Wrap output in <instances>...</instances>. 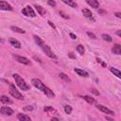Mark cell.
<instances>
[{
    "instance_id": "cell-24",
    "label": "cell",
    "mask_w": 121,
    "mask_h": 121,
    "mask_svg": "<svg viewBox=\"0 0 121 121\" xmlns=\"http://www.w3.org/2000/svg\"><path fill=\"white\" fill-rule=\"evenodd\" d=\"M60 78H61V79H63L64 81H66V82H71V79H70V78L66 75V74H64V73H60Z\"/></svg>"
},
{
    "instance_id": "cell-7",
    "label": "cell",
    "mask_w": 121,
    "mask_h": 121,
    "mask_svg": "<svg viewBox=\"0 0 121 121\" xmlns=\"http://www.w3.org/2000/svg\"><path fill=\"white\" fill-rule=\"evenodd\" d=\"M96 108H97L98 110H100V111H101L102 112L106 113V114H110V115H114V112H112V110L108 109L107 107H105V106H103V105H96Z\"/></svg>"
},
{
    "instance_id": "cell-2",
    "label": "cell",
    "mask_w": 121,
    "mask_h": 121,
    "mask_svg": "<svg viewBox=\"0 0 121 121\" xmlns=\"http://www.w3.org/2000/svg\"><path fill=\"white\" fill-rule=\"evenodd\" d=\"M41 47H42L43 51L45 53V55H47L49 58H51V59H53V60H57V56L51 51V49H50V47H49L48 45H46L45 43H43Z\"/></svg>"
},
{
    "instance_id": "cell-6",
    "label": "cell",
    "mask_w": 121,
    "mask_h": 121,
    "mask_svg": "<svg viewBox=\"0 0 121 121\" xmlns=\"http://www.w3.org/2000/svg\"><path fill=\"white\" fill-rule=\"evenodd\" d=\"M0 112L3 113V114H5V115H12V114L14 113L13 110L10 109V108L8 107V106H3V107H1Z\"/></svg>"
},
{
    "instance_id": "cell-16",
    "label": "cell",
    "mask_w": 121,
    "mask_h": 121,
    "mask_svg": "<svg viewBox=\"0 0 121 121\" xmlns=\"http://www.w3.org/2000/svg\"><path fill=\"white\" fill-rule=\"evenodd\" d=\"M110 71L114 75V76H116L117 78H121V72L118 70V69H116V68H113V67H110Z\"/></svg>"
},
{
    "instance_id": "cell-30",
    "label": "cell",
    "mask_w": 121,
    "mask_h": 121,
    "mask_svg": "<svg viewBox=\"0 0 121 121\" xmlns=\"http://www.w3.org/2000/svg\"><path fill=\"white\" fill-rule=\"evenodd\" d=\"M44 112H51V111H53L54 109L52 108V107H50V106H46V107H44Z\"/></svg>"
},
{
    "instance_id": "cell-13",
    "label": "cell",
    "mask_w": 121,
    "mask_h": 121,
    "mask_svg": "<svg viewBox=\"0 0 121 121\" xmlns=\"http://www.w3.org/2000/svg\"><path fill=\"white\" fill-rule=\"evenodd\" d=\"M112 53H114L116 55H120L121 54V45L119 43H115L113 45V47L112 48Z\"/></svg>"
},
{
    "instance_id": "cell-5",
    "label": "cell",
    "mask_w": 121,
    "mask_h": 121,
    "mask_svg": "<svg viewBox=\"0 0 121 121\" xmlns=\"http://www.w3.org/2000/svg\"><path fill=\"white\" fill-rule=\"evenodd\" d=\"M13 58L15 59V60H17L20 63L26 64V65L30 64V60L27 58H25V57H22V56H19V55H13Z\"/></svg>"
},
{
    "instance_id": "cell-25",
    "label": "cell",
    "mask_w": 121,
    "mask_h": 121,
    "mask_svg": "<svg viewBox=\"0 0 121 121\" xmlns=\"http://www.w3.org/2000/svg\"><path fill=\"white\" fill-rule=\"evenodd\" d=\"M102 38H103V40L106 41V42H109V43L112 42V38L110 35H108V34H102Z\"/></svg>"
},
{
    "instance_id": "cell-4",
    "label": "cell",
    "mask_w": 121,
    "mask_h": 121,
    "mask_svg": "<svg viewBox=\"0 0 121 121\" xmlns=\"http://www.w3.org/2000/svg\"><path fill=\"white\" fill-rule=\"evenodd\" d=\"M22 13L24 15H26V16H30V17H35L36 16L33 9L31 7H29V6H26V8H24L22 9Z\"/></svg>"
},
{
    "instance_id": "cell-9",
    "label": "cell",
    "mask_w": 121,
    "mask_h": 121,
    "mask_svg": "<svg viewBox=\"0 0 121 121\" xmlns=\"http://www.w3.org/2000/svg\"><path fill=\"white\" fill-rule=\"evenodd\" d=\"M0 9H2V10H12V7L6 1H0Z\"/></svg>"
},
{
    "instance_id": "cell-20",
    "label": "cell",
    "mask_w": 121,
    "mask_h": 121,
    "mask_svg": "<svg viewBox=\"0 0 121 121\" xmlns=\"http://www.w3.org/2000/svg\"><path fill=\"white\" fill-rule=\"evenodd\" d=\"M10 28H11L12 31L17 32V33H21V34H25V33H26V31H25L24 29H22V28H20V27H18V26H12Z\"/></svg>"
},
{
    "instance_id": "cell-26",
    "label": "cell",
    "mask_w": 121,
    "mask_h": 121,
    "mask_svg": "<svg viewBox=\"0 0 121 121\" xmlns=\"http://www.w3.org/2000/svg\"><path fill=\"white\" fill-rule=\"evenodd\" d=\"M77 51H78L80 55H83V54H84V47H83V45L78 44V45L77 46Z\"/></svg>"
},
{
    "instance_id": "cell-21",
    "label": "cell",
    "mask_w": 121,
    "mask_h": 121,
    "mask_svg": "<svg viewBox=\"0 0 121 121\" xmlns=\"http://www.w3.org/2000/svg\"><path fill=\"white\" fill-rule=\"evenodd\" d=\"M61 1H62L63 3H65L66 5L72 7V8H77V4H76V2H74L73 0H61Z\"/></svg>"
},
{
    "instance_id": "cell-8",
    "label": "cell",
    "mask_w": 121,
    "mask_h": 121,
    "mask_svg": "<svg viewBox=\"0 0 121 121\" xmlns=\"http://www.w3.org/2000/svg\"><path fill=\"white\" fill-rule=\"evenodd\" d=\"M32 83H33V85L36 87V88H38L39 90H43V87H44V85H43V83L42 82V80L41 79H39V78H33L32 79Z\"/></svg>"
},
{
    "instance_id": "cell-14",
    "label": "cell",
    "mask_w": 121,
    "mask_h": 121,
    "mask_svg": "<svg viewBox=\"0 0 121 121\" xmlns=\"http://www.w3.org/2000/svg\"><path fill=\"white\" fill-rule=\"evenodd\" d=\"M86 2H87L88 5H90L94 9H98L99 8V3H98L97 0H86Z\"/></svg>"
},
{
    "instance_id": "cell-36",
    "label": "cell",
    "mask_w": 121,
    "mask_h": 121,
    "mask_svg": "<svg viewBox=\"0 0 121 121\" xmlns=\"http://www.w3.org/2000/svg\"><path fill=\"white\" fill-rule=\"evenodd\" d=\"M47 23H48V24H49V25H50V26H52V27H53V28H55V26H54V25H53V24H52V22H50V21H48V22H47Z\"/></svg>"
},
{
    "instance_id": "cell-38",
    "label": "cell",
    "mask_w": 121,
    "mask_h": 121,
    "mask_svg": "<svg viewBox=\"0 0 121 121\" xmlns=\"http://www.w3.org/2000/svg\"><path fill=\"white\" fill-rule=\"evenodd\" d=\"M69 57H70V58H73V59H75V58H76L72 53H69Z\"/></svg>"
},
{
    "instance_id": "cell-32",
    "label": "cell",
    "mask_w": 121,
    "mask_h": 121,
    "mask_svg": "<svg viewBox=\"0 0 121 121\" xmlns=\"http://www.w3.org/2000/svg\"><path fill=\"white\" fill-rule=\"evenodd\" d=\"M60 15H61V16H62L63 18H65V19H69V17H68V16H66L62 11H60Z\"/></svg>"
},
{
    "instance_id": "cell-23",
    "label": "cell",
    "mask_w": 121,
    "mask_h": 121,
    "mask_svg": "<svg viewBox=\"0 0 121 121\" xmlns=\"http://www.w3.org/2000/svg\"><path fill=\"white\" fill-rule=\"evenodd\" d=\"M34 41H35V43L38 44V45H40V46H42L44 43H43V41L39 37V36H37V35H34Z\"/></svg>"
},
{
    "instance_id": "cell-18",
    "label": "cell",
    "mask_w": 121,
    "mask_h": 121,
    "mask_svg": "<svg viewBox=\"0 0 121 121\" xmlns=\"http://www.w3.org/2000/svg\"><path fill=\"white\" fill-rule=\"evenodd\" d=\"M83 99H84L85 101H87L89 104H95V99L94 97L90 96V95H84V96H83Z\"/></svg>"
},
{
    "instance_id": "cell-11",
    "label": "cell",
    "mask_w": 121,
    "mask_h": 121,
    "mask_svg": "<svg viewBox=\"0 0 121 121\" xmlns=\"http://www.w3.org/2000/svg\"><path fill=\"white\" fill-rule=\"evenodd\" d=\"M43 91V93L44 94V95H46L48 97H50V98H52V97H54L55 96V94L53 93V91L52 90H50L49 88H47V87H43V89L42 90Z\"/></svg>"
},
{
    "instance_id": "cell-3",
    "label": "cell",
    "mask_w": 121,
    "mask_h": 121,
    "mask_svg": "<svg viewBox=\"0 0 121 121\" xmlns=\"http://www.w3.org/2000/svg\"><path fill=\"white\" fill-rule=\"evenodd\" d=\"M9 94H10L13 97H15V98H17V99H19V100H23V99H24L23 95H22V94H20V93H19V91H17L13 85H10Z\"/></svg>"
},
{
    "instance_id": "cell-28",
    "label": "cell",
    "mask_w": 121,
    "mask_h": 121,
    "mask_svg": "<svg viewBox=\"0 0 121 121\" xmlns=\"http://www.w3.org/2000/svg\"><path fill=\"white\" fill-rule=\"evenodd\" d=\"M86 34L90 37V38H92V39H96V37H95V35L93 33V32H90V31H87L86 32Z\"/></svg>"
},
{
    "instance_id": "cell-40",
    "label": "cell",
    "mask_w": 121,
    "mask_h": 121,
    "mask_svg": "<svg viewBox=\"0 0 121 121\" xmlns=\"http://www.w3.org/2000/svg\"><path fill=\"white\" fill-rule=\"evenodd\" d=\"M52 120H59V118H57V117H53Z\"/></svg>"
},
{
    "instance_id": "cell-10",
    "label": "cell",
    "mask_w": 121,
    "mask_h": 121,
    "mask_svg": "<svg viewBox=\"0 0 121 121\" xmlns=\"http://www.w3.org/2000/svg\"><path fill=\"white\" fill-rule=\"evenodd\" d=\"M9 43H10L13 47L21 48V43H20L19 41H17L16 39H14V38H9Z\"/></svg>"
},
{
    "instance_id": "cell-17",
    "label": "cell",
    "mask_w": 121,
    "mask_h": 121,
    "mask_svg": "<svg viewBox=\"0 0 121 121\" xmlns=\"http://www.w3.org/2000/svg\"><path fill=\"white\" fill-rule=\"evenodd\" d=\"M0 101H1L2 103H4V104H11V103H12V101H11L8 96H6V95H2V96L0 97Z\"/></svg>"
},
{
    "instance_id": "cell-37",
    "label": "cell",
    "mask_w": 121,
    "mask_h": 121,
    "mask_svg": "<svg viewBox=\"0 0 121 121\" xmlns=\"http://www.w3.org/2000/svg\"><path fill=\"white\" fill-rule=\"evenodd\" d=\"M116 34H117V35H118V36L120 37V36H121V30H117V32H116Z\"/></svg>"
},
{
    "instance_id": "cell-29",
    "label": "cell",
    "mask_w": 121,
    "mask_h": 121,
    "mask_svg": "<svg viewBox=\"0 0 121 121\" xmlns=\"http://www.w3.org/2000/svg\"><path fill=\"white\" fill-rule=\"evenodd\" d=\"M47 4L51 7H55L56 6V2L54 0H47Z\"/></svg>"
},
{
    "instance_id": "cell-15",
    "label": "cell",
    "mask_w": 121,
    "mask_h": 121,
    "mask_svg": "<svg viewBox=\"0 0 121 121\" xmlns=\"http://www.w3.org/2000/svg\"><path fill=\"white\" fill-rule=\"evenodd\" d=\"M17 118L20 121H30L31 120V118L29 116H27L26 114H23V113H18L17 114Z\"/></svg>"
},
{
    "instance_id": "cell-35",
    "label": "cell",
    "mask_w": 121,
    "mask_h": 121,
    "mask_svg": "<svg viewBox=\"0 0 121 121\" xmlns=\"http://www.w3.org/2000/svg\"><path fill=\"white\" fill-rule=\"evenodd\" d=\"M92 92H93L95 95H99V93H98V92H96V90H95V89H93V90H92Z\"/></svg>"
},
{
    "instance_id": "cell-41",
    "label": "cell",
    "mask_w": 121,
    "mask_h": 121,
    "mask_svg": "<svg viewBox=\"0 0 121 121\" xmlns=\"http://www.w3.org/2000/svg\"><path fill=\"white\" fill-rule=\"evenodd\" d=\"M106 119H108V120H112V118H110V117H106Z\"/></svg>"
},
{
    "instance_id": "cell-12",
    "label": "cell",
    "mask_w": 121,
    "mask_h": 121,
    "mask_svg": "<svg viewBox=\"0 0 121 121\" xmlns=\"http://www.w3.org/2000/svg\"><path fill=\"white\" fill-rule=\"evenodd\" d=\"M74 71L78 75V76H80V77H84V78H87V77H89V74L86 72V71H84V70H82V69H79V68H75L74 69Z\"/></svg>"
},
{
    "instance_id": "cell-22",
    "label": "cell",
    "mask_w": 121,
    "mask_h": 121,
    "mask_svg": "<svg viewBox=\"0 0 121 121\" xmlns=\"http://www.w3.org/2000/svg\"><path fill=\"white\" fill-rule=\"evenodd\" d=\"M35 8H36V9L38 10V12L40 13V15L43 16V15L45 14V9H44L43 7H41V6H38V5H35Z\"/></svg>"
},
{
    "instance_id": "cell-19",
    "label": "cell",
    "mask_w": 121,
    "mask_h": 121,
    "mask_svg": "<svg viewBox=\"0 0 121 121\" xmlns=\"http://www.w3.org/2000/svg\"><path fill=\"white\" fill-rule=\"evenodd\" d=\"M82 13H83V15L86 17V18H89V19H91L92 18V12H91V10H89L88 9H82Z\"/></svg>"
},
{
    "instance_id": "cell-33",
    "label": "cell",
    "mask_w": 121,
    "mask_h": 121,
    "mask_svg": "<svg viewBox=\"0 0 121 121\" xmlns=\"http://www.w3.org/2000/svg\"><path fill=\"white\" fill-rule=\"evenodd\" d=\"M70 37H71L72 39H77V36H76L75 34H73V33H70Z\"/></svg>"
},
{
    "instance_id": "cell-27",
    "label": "cell",
    "mask_w": 121,
    "mask_h": 121,
    "mask_svg": "<svg viewBox=\"0 0 121 121\" xmlns=\"http://www.w3.org/2000/svg\"><path fill=\"white\" fill-rule=\"evenodd\" d=\"M64 112H65V113L70 114V113L72 112V107L69 106V105H65V106H64Z\"/></svg>"
},
{
    "instance_id": "cell-39",
    "label": "cell",
    "mask_w": 121,
    "mask_h": 121,
    "mask_svg": "<svg viewBox=\"0 0 121 121\" xmlns=\"http://www.w3.org/2000/svg\"><path fill=\"white\" fill-rule=\"evenodd\" d=\"M102 66H103V67H106V63H105V62H102Z\"/></svg>"
},
{
    "instance_id": "cell-31",
    "label": "cell",
    "mask_w": 121,
    "mask_h": 121,
    "mask_svg": "<svg viewBox=\"0 0 121 121\" xmlns=\"http://www.w3.org/2000/svg\"><path fill=\"white\" fill-rule=\"evenodd\" d=\"M24 110H25V111H32V110H33V106L28 105V106L25 107V108H24Z\"/></svg>"
},
{
    "instance_id": "cell-34",
    "label": "cell",
    "mask_w": 121,
    "mask_h": 121,
    "mask_svg": "<svg viewBox=\"0 0 121 121\" xmlns=\"http://www.w3.org/2000/svg\"><path fill=\"white\" fill-rule=\"evenodd\" d=\"M115 16H116L117 18H121V13H120V12H116V13H115Z\"/></svg>"
},
{
    "instance_id": "cell-1",
    "label": "cell",
    "mask_w": 121,
    "mask_h": 121,
    "mask_svg": "<svg viewBox=\"0 0 121 121\" xmlns=\"http://www.w3.org/2000/svg\"><path fill=\"white\" fill-rule=\"evenodd\" d=\"M13 78L15 79V82L17 84V86L23 90V91H28L29 90V85L25 81V79H23V78H21L18 74H14L13 75Z\"/></svg>"
}]
</instances>
